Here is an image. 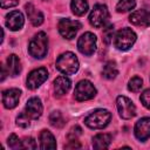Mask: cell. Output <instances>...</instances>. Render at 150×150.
I'll list each match as a JSON object with an SVG mask.
<instances>
[{"mask_svg": "<svg viewBox=\"0 0 150 150\" xmlns=\"http://www.w3.org/2000/svg\"><path fill=\"white\" fill-rule=\"evenodd\" d=\"M26 12L33 26H40L43 22V14L39 9H36L32 4L26 5Z\"/></svg>", "mask_w": 150, "mask_h": 150, "instance_id": "cell-19", "label": "cell"}, {"mask_svg": "<svg viewBox=\"0 0 150 150\" xmlns=\"http://www.w3.org/2000/svg\"><path fill=\"white\" fill-rule=\"evenodd\" d=\"M129 21L138 27H148L150 26V12L145 9H138L130 14Z\"/></svg>", "mask_w": 150, "mask_h": 150, "instance_id": "cell-15", "label": "cell"}, {"mask_svg": "<svg viewBox=\"0 0 150 150\" xmlns=\"http://www.w3.org/2000/svg\"><path fill=\"white\" fill-rule=\"evenodd\" d=\"M136 33L130 28H122L114 35V46L118 50L130 49L136 41Z\"/></svg>", "mask_w": 150, "mask_h": 150, "instance_id": "cell-4", "label": "cell"}, {"mask_svg": "<svg viewBox=\"0 0 150 150\" xmlns=\"http://www.w3.org/2000/svg\"><path fill=\"white\" fill-rule=\"evenodd\" d=\"M21 91L16 88H11L7 90L2 91V103L4 107L7 109H13L18 105L19 100H20Z\"/></svg>", "mask_w": 150, "mask_h": 150, "instance_id": "cell-12", "label": "cell"}, {"mask_svg": "<svg viewBox=\"0 0 150 150\" xmlns=\"http://www.w3.org/2000/svg\"><path fill=\"white\" fill-rule=\"evenodd\" d=\"M80 135H82V129L79 125H75V127H73L70 129V131L68 132L67 137H68V139H77V137Z\"/></svg>", "mask_w": 150, "mask_h": 150, "instance_id": "cell-31", "label": "cell"}, {"mask_svg": "<svg viewBox=\"0 0 150 150\" xmlns=\"http://www.w3.org/2000/svg\"><path fill=\"white\" fill-rule=\"evenodd\" d=\"M109 20V12L105 5L103 4H97L94 6L89 14V22L91 26L96 28L104 27Z\"/></svg>", "mask_w": 150, "mask_h": 150, "instance_id": "cell-5", "label": "cell"}, {"mask_svg": "<svg viewBox=\"0 0 150 150\" xmlns=\"http://www.w3.org/2000/svg\"><path fill=\"white\" fill-rule=\"evenodd\" d=\"M47 77H48V71L46 68H43V67L36 68L28 74L26 86L29 89H36L47 80Z\"/></svg>", "mask_w": 150, "mask_h": 150, "instance_id": "cell-10", "label": "cell"}, {"mask_svg": "<svg viewBox=\"0 0 150 150\" xmlns=\"http://www.w3.org/2000/svg\"><path fill=\"white\" fill-rule=\"evenodd\" d=\"M30 118L28 117V115L25 112V111H22V112H20L19 115H18V117H16V124L19 125V127H21V128H27L29 124H30Z\"/></svg>", "mask_w": 150, "mask_h": 150, "instance_id": "cell-26", "label": "cell"}, {"mask_svg": "<svg viewBox=\"0 0 150 150\" xmlns=\"http://www.w3.org/2000/svg\"><path fill=\"white\" fill-rule=\"evenodd\" d=\"M96 95V88L88 80L80 81L74 90V97L77 101H88L91 100Z\"/></svg>", "mask_w": 150, "mask_h": 150, "instance_id": "cell-6", "label": "cell"}, {"mask_svg": "<svg viewBox=\"0 0 150 150\" xmlns=\"http://www.w3.org/2000/svg\"><path fill=\"white\" fill-rule=\"evenodd\" d=\"M22 142V149H36V142L33 137H25Z\"/></svg>", "mask_w": 150, "mask_h": 150, "instance_id": "cell-29", "label": "cell"}, {"mask_svg": "<svg viewBox=\"0 0 150 150\" xmlns=\"http://www.w3.org/2000/svg\"><path fill=\"white\" fill-rule=\"evenodd\" d=\"M79 67H80L79 60L76 55L71 52H66L61 54L56 60V68L64 75L75 74L79 70Z\"/></svg>", "mask_w": 150, "mask_h": 150, "instance_id": "cell-2", "label": "cell"}, {"mask_svg": "<svg viewBox=\"0 0 150 150\" xmlns=\"http://www.w3.org/2000/svg\"><path fill=\"white\" fill-rule=\"evenodd\" d=\"M141 102L146 109L150 110V89H146L141 94Z\"/></svg>", "mask_w": 150, "mask_h": 150, "instance_id": "cell-30", "label": "cell"}, {"mask_svg": "<svg viewBox=\"0 0 150 150\" xmlns=\"http://www.w3.org/2000/svg\"><path fill=\"white\" fill-rule=\"evenodd\" d=\"M49 123L54 128H62L66 124V121H64V118L60 111H53L49 115Z\"/></svg>", "mask_w": 150, "mask_h": 150, "instance_id": "cell-24", "label": "cell"}, {"mask_svg": "<svg viewBox=\"0 0 150 150\" xmlns=\"http://www.w3.org/2000/svg\"><path fill=\"white\" fill-rule=\"evenodd\" d=\"M77 49L83 55H93L96 50V36L90 32L82 34L77 40Z\"/></svg>", "mask_w": 150, "mask_h": 150, "instance_id": "cell-7", "label": "cell"}, {"mask_svg": "<svg viewBox=\"0 0 150 150\" xmlns=\"http://www.w3.org/2000/svg\"><path fill=\"white\" fill-rule=\"evenodd\" d=\"M1 69H2V74H1V81H4V80H5V77H6V75H7L6 69H5V66H4V64L1 66Z\"/></svg>", "mask_w": 150, "mask_h": 150, "instance_id": "cell-34", "label": "cell"}, {"mask_svg": "<svg viewBox=\"0 0 150 150\" xmlns=\"http://www.w3.org/2000/svg\"><path fill=\"white\" fill-rule=\"evenodd\" d=\"M40 148L46 149H55L56 148V141L53 134L48 130H42L40 134Z\"/></svg>", "mask_w": 150, "mask_h": 150, "instance_id": "cell-18", "label": "cell"}, {"mask_svg": "<svg viewBox=\"0 0 150 150\" xmlns=\"http://www.w3.org/2000/svg\"><path fill=\"white\" fill-rule=\"evenodd\" d=\"M70 8L73 11V13L75 15H84L87 12H88V2L87 0H71L70 2Z\"/></svg>", "mask_w": 150, "mask_h": 150, "instance_id": "cell-21", "label": "cell"}, {"mask_svg": "<svg viewBox=\"0 0 150 150\" xmlns=\"http://www.w3.org/2000/svg\"><path fill=\"white\" fill-rule=\"evenodd\" d=\"M81 28V23L76 20H70V19H62L59 22V33L64 38V39H73L75 38L76 33Z\"/></svg>", "mask_w": 150, "mask_h": 150, "instance_id": "cell-9", "label": "cell"}, {"mask_svg": "<svg viewBox=\"0 0 150 150\" xmlns=\"http://www.w3.org/2000/svg\"><path fill=\"white\" fill-rule=\"evenodd\" d=\"M42 103L40 101L39 97H30L27 103H26V107H25V112L28 115V117L30 120H36L41 116L42 114Z\"/></svg>", "mask_w": 150, "mask_h": 150, "instance_id": "cell-11", "label": "cell"}, {"mask_svg": "<svg viewBox=\"0 0 150 150\" xmlns=\"http://www.w3.org/2000/svg\"><path fill=\"white\" fill-rule=\"evenodd\" d=\"M136 7L135 0H120L116 5V11L118 13H127Z\"/></svg>", "mask_w": 150, "mask_h": 150, "instance_id": "cell-23", "label": "cell"}, {"mask_svg": "<svg viewBox=\"0 0 150 150\" xmlns=\"http://www.w3.org/2000/svg\"><path fill=\"white\" fill-rule=\"evenodd\" d=\"M25 23V18L20 11H12L6 15V26L11 30H19Z\"/></svg>", "mask_w": 150, "mask_h": 150, "instance_id": "cell-14", "label": "cell"}, {"mask_svg": "<svg viewBox=\"0 0 150 150\" xmlns=\"http://www.w3.org/2000/svg\"><path fill=\"white\" fill-rule=\"evenodd\" d=\"M29 54L35 59H42L48 52V38L45 32H39L30 40L28 46Z\"/></svg>", "mask_w": 150, "mask_h": 150, "instance_id": "cell-1", "label": "cell"}, {"mask_svg": "<svg viewBox=\"0 0 150 150\" xmlns=\"http://www.w3.org/2000/svg\"><path fill=\"white\" fill-rule=\"evenodd\" d=\"M116 107L118 110V114L122 118L129 120L132 118L136 115V107L132 103V101L125 96H118L116 100Z\"/></svg>", "mask_w": 150, "mask_h": 150, "instance_id": "cell-8", "label": "cell"}, {"mask_svg": "<svg viewBox=\"0 0 150 150\" xmlns=\"http://www.w3.org/2000/svg\"><path fill=\"white\" fill-rule=\"evenodd\" d=\"M7 143H8L9 148H12V149H22V142H20L19 137L15 134H12L8 137Z\"/></svg>", "mask_w": 150, "mask_h": 150, "instance_id": "cell-27", "label": "cell"}, {"mask_svg": "<svg viewBox=\"0 0 150 150\" xmlns=\"http://www.w3.org/2000/svg\"><path fill=\"white\" fill-rule=\"evenodd\" d=\"M70 86H71L70 80L64 75L57 76L54 80V90L57 96H62V95L67 94L68 90L70 89Z\"/></svg>", "mask_w": 150, "mask_h": 150, "instance_id": "cell-16", "label": "cell"}, {"mask_svg": "<svg viewBox=\"0 0 150 150\" xmlns=\"http://www.w3.org/2000/svg\"><path fill=\"white\" fill-rule=\"evenodd\" d=\"M118 74V69H117V66L114 61H108L104 66H103V69H102V76L108 79V80H112L116 77V75Z\"/></svg>", "mask_w": 150, "mask_h": 150, "instance_id": "cell-22", "label": "cell"}, {"mask_svg": "<svg viewBox=\"0 0 150 150\" xmlns=\"http://www.w3.org/2000/svg\"><path fill=\"white\" fill-rule=\"evenodd\" d=\"M7 68H8V74L13 77L18 76L21 73V61L19 56L15 54H11L7 57Z\"/></svg>", "mask_w": 150, "mask_h": 150, "instance_id": "cell-17", "label": "cell"}, {"mask_svg": "<svg viewBox=\"0 0 150 150\" xmlns=\"http://www.w3.org/2000/svg\"><path fill=\"white\" fill-rule=\"evenodd\" d=\"M142 87H143V80H142L141 77H138V76L132 77V79L129 81V83H128V89H129L130 91H132V93L139 91Z\"/></svg>", "mask_w": 150, "mask_h": 150, "instance_id": "cell-25", "label": "cell"}, {"mask_svg": "<svg viewBox=\"0 0 150 150\" xmlns=\"http://www.w3.org/2000/svg\"><path fill=\"white\" fill-rule=\"evenodd\" d=\"M112 38H114V26L109 25L105 28H103V40H104L105 43H110Z\"/></svg>", "mask_w": 150, "mask_h": 150, "instance_id": "cell-28", "label": "cell"}, {"mask_svg": "<svg viewBox=\"0 0 150 150\" xmlns=\"http://www.w3.org/2000/svg\"><path fill=\"white\" fill-rule=\"evenodd\" d=\"M19 4V0H0V5L1 8H9V7H14Z\"/></svg>", "mask_w": 150, "mask_h": 150, "instance_id": "cell-32", "label": "cell"}, {"mask_svg": "<svg viewBox=\"0 0 150 150\" xmlns=\"http://www.w3.org/2000/svg\"><path fill=\"white\" fill-rule=\"evenodd\" d=\"M111 120V114L107 109H96L84 118V123L90 129H103Z\"/></svg>", "mask_w": 150, "mask_h": 150, "instance_id": "cell-3", "label": "cell"}, {"mask_svg": "<svg viewBox=\"0 0 150 150\" xmlns=\"http://www.w3.org/2000/svg\"><path fill=\"white\" fill-rule=\"evenodd\" d=\"M111 136L109 134H97L93 138V146L95 149H107L110 145Z\"/></svg>", "mask_w": 150, "mask_h": 150, "instance_id": "cell-20", "label": "cell"}, {"mask_svg": "<svg viewBox=\"0 0 150 150\" xmlns=\"http://www.w3.org/2000/svg\"><path fill=\"white\" fill-rule=\"evenodd\" d=\"M81 144L77 142V139H69V143L64 145L66 149H75V148H80Z\"/></svg>", "mask_w": 150, "mask_h": 150, "instance_id": "cell-33", "label": "cell"}, {"mask_svg": "<svg viewBox=\"0 0 150 150\" xmlns=\"http://www.w3.org/2000/svg\"><path fill=\"white\" fill-rule=\"evenodd\" d=\"M135 136L139 141H145L150 137V117H143L135 124Z\"/></svg>", "mask_w": 150, "mask_h": 150, "instance_id": "cell-13", "label": "cell"}]
</instances>
